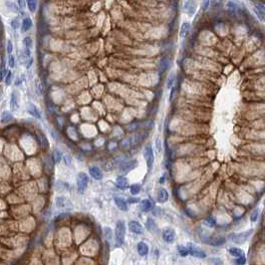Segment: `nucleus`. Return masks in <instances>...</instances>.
Segmentation results:
<instances>
[{
  "label": "nucleus",
  "instance_id": "f257e3e1",
  "mask_svg": "<svg viewBox=\"0 0 265 265\" xmlns=\"http://www.w3.org/2000/svg\"><path fill=\"white\" fill-rule=\"evenodd\" d=\"M125 236H126V224L124 220H119L116 224L115 229V237L118 245H123L125 243Z\"/></svg>",
  "mask_w": 265,
  "mask_h": 265
},
{
  "label": "nucleus",
  "instance_id": "f03ea898",
  "mask_svg": "<svg viewBox=\"0 0 265 265\" xmlns=\"http://www.w3.org/2000/svg\"><path fill=\"white\" fill-rule=\"evenodd\" d=\"M252 233H253V229L239 232V233H232L228 236V239H229L230 241L236 243V244H241V243L246 242Z\"/></svg>",
  "mask_w": 265,
  "mask_h": 265
},
{
  "label": "nucleus",
  "instance_id": "7ed1b4c3",
  "mask_svg": "<svg viewBox=\"0 0 265 265\" xmlns=\"http://www.w3.org/2000/svg\"><path fill=\"white\" fill-rule=\"evenodd\" d=\"M144 158L146 159L147 166L148 170H151L154 166V162H155V155H154V150L151 144H147L144 148Z\"/></svg>",
  "mask_w": 265,
  "mask_h": 265
},
{
  "label": "nucleus",
  "instance_id": "20e7f679",
  "mask_svg": "<svg viewBox=\"0 0 265 265\" xmlns=\"http://www.w3.org/2000/svg\"><path fill=\"white\" fill-rule=\"evenodd\" d=\"M88 182H89V178H88V175L85 174V172H79L78 178H77L78 191L81 192V194L85 192L87 186H88Z\"/></svg>",
  "mask_w": 265,
  "mask_h": 265
},
{
  "label": "nucleus",
  "instance_id": "39448f33",
  "mask_svg": "<svg viewBox=\"0 0 265 265\" xmlns=\"http://www.w3.org/2000/svg\"><path fill=\"white\" fill-rule=\"evenodd\" d=\"M187 248H188V251H190V254L191 256H194V257L199 258V259H204L206 257L205 252H204L200 247H198V245H195V244L190 243L187 245Z\"/></svg>",
  "mask_w": 265,
  "mask_h": 265
},
{
  "label": "nucleus",
  "instance_id": "423d86ee",
  "mask_svg": "<svg viewBox=\"0 0 265 265\" xmlns=\"http://www.w3.org/2000/svg\"><path fill=\"white\" fill-rule=\"evenodd\" d=\"M20 108V93L14 90L10 95V109L12 112L18 111Z\"/></svg>",
  "mask_w": 265,
  "mask_h": 265
},
{
  "label": "nucleus",
  "instance_id": "0eeeda50",
  "mask_svg": "<svg viewBox=\"0 0 265 265\" xmlns=\"http://www.w3.org/2000/svg\"><path fill=\"white\" fill-rule=\"evenodd\" d=\"M26 111L28 114H30L32 117H34L35 119H38V120H41L42 119V114H41V111L39 110V108L34 105L33 103H27L26 105Z\"/></svg>",
  "mask_w": 265,
  "mask_h": 265
},
{
  "label": "nucleus",
  "instance_id": "6e6552de",
  "mask_svg": "<svg viewBox=\"0 0 265 265\" xmlns=\"http://www.w3.org/2000/svg\"><path fill=\"white\" fill-rule=\"evenodd\" d=\"M175 238V232L171 228H166L163 230V239L167 243H172Z\"/></svg>",
  "mask_w": 265,
  "mask_h": 265
},
{
  "label": "nucleus",
  "instance_id": "1a4fd4ad",
  "mask_svg": "<svg viewBox=\"0 0 265 265\" xmlns=\"http://www.w3.org/2000/svg\"><path fill=\"white\" fill-rule=\"evenodd\" d=\"M204 243L206 244H210V245L213 246H221L225 243V238L224 237H207V238H203Z\"/></svg>",
  "mask_w": 265,
  "mask_h": 265
},
{
  "label": "nucleus",
  "instance_id": "9d476101",
  "mask_svg": "<svg viewBox=\"0 0 265 265\" xmlns=\"http://www.w3.org/2000/svg\"><path fill=\"white\" fill-rule=\"evenodd\" d=\"M129 229L132 233H136V234H143V232H144L143 225L139 221H136V220H132V221L129 222Z\"/></svg>",
  "mask_w": 265,
  "mask_h": 265
},
{
  "label": "nucleus",
  "instance_id": "9b49d317",
  "mask_svg": "<svg viewBox=\"0 0 265 265\" xmlns=\"http://www.w3.org/2000/svg\"><path fill=\"white\" fill-rule=\"evenodd\" d=\"M136 166H138V162H136V160L135 159L128 160V162L123 163V164L121 166V171L124 174H127V172H129L132 170H134L135 167H136Z\"/></svg>",
  "mask_w": 265,
  "mask_h": 265
},
{
  "label": "nucleus",
  "instance_id": "f8f14e48",
  "mask_svg": "<svg viewBox=\"0 0 265 265\" xmlns=\"http://www.w3.org/2000/svg\"><path fill=\"white\" fill-rule=\"evenodd\" d=\"M227 9H228V12L232 15V16H236L238 15L240 12H241V7H240L239 5L236 2H233V1H229L227 4Z\"/></svg>",
  "mask_w": 265,
  "mask_h": 265
},
{
  "label": "nucleus",
  "instance_id": "ddd939ff",
  "mask_svg": "<svg viewBox=\"0 0 265 265\" xmlns=\"http://www.w3.org/2000/svg\"><path fill=\"white\" fill-rule=\"evenodd\" d=\"M89 174L96 180H101L103 179V172L98 167H91L89 168Z\"/></svg>",
  "mask_w": 265,
  "mask_h": 265
},
{
  "label": "nucleus",
  "instance_id": "4468645a",
  "mask_svg": "<svg viewBox=\"0 0 265 265\" xmlns=\"http://www.w3.org/2000/svg\"><path fill=\"white\" fill-rule=\"evenodd\" d=\"M190 22H183L182 27H180V32H179V36L182 39H186L188 35H190Z\"/></svg>",
  "mask_w": 265,
  "mask_h": 265
},
{
  "label": "nucleus",
  "instance_id": "2eb2a0df",
  "mask_svg": "<svg viewBox=\"0 0 265 265\" xmlns=\"http://www.w3.org/2000/svg\"><path fill=\"white\" fill-rule=\"evenodd\" d=\"M116 184H117V186L120 190H123L129 187V182H128V179L123 175L118 176L117 179H116Z\"/></svg>",
  "mask_w": 265,
  "mask_h": 265
},
{
  "label": "nucleus",
  "instance_id": "dca6fc26",
  "mask_svg": "<svg viewBox=\"0 0 265 265\" xmlns=\"http://www.w3.org/2000/svg\"><path fill=\"white\" fill-rule=\"evenodd\" d=\"M32 26H33L32 19L29 18V17H25L23 19V21L21 22V32H22V33L28 32L32 28Z\"/></svg>",
  "mask_w": 265,
  "mask_h": 265
},
{
  "label": "nucleus",
  "instance_id": "f3484780",
  "mask_svg": "<svg viewBox=\"0 0 265 265\" xmlns=\"http://www.w3.org/2000/svg\"><path fill=\"white\" fill-rule=\"evenodd\" d=\"M136 146L135 144V140H134V136H128V138H125L124 139L122 142H121V147L122 148H124V150H128V148H130L132 147Z\"/></svg>",
  "mask_w": 265,
  "mask_h": 265
},
{
  "label": "nucleus",
  "instance_id": "a211bd4d",
  "mask_svg": "<svg viewBox=\"0 0 265 265\" xmlns=\"http://www.w3.org/2000/svg\"><path fill=\"white\" fill-rule=\"evenodd\" d=\"M255 13L261 20H265V5L263 3H257L254 8Z\"/></svg>",
  "mask_w": 265,
  "mask_h": 265
},
{
  "label": "nucleus",
  "instance_id": "6ab92c4d",
  "mask_svg": "<svg viewBox=\"0 0 265 265\" xmlns=\"http://www.w3.org/2000/svg\"><path fill=\"white\" fill-rule=\"evenodd\" d=\"M152 203L151 200L148 198H144L140 202V209L144 212L150 211L152 209Z\"/></svg>",
  "mask_w": 265,
  "mask_h": 265
},
{
  "label": "nucleus",
  "instance_id": "aec40b11",
  "mask_svg": "<svg viewBox=\"0 0 265 265\" xmlns=\"http://www.w3.org/2000/svg\"><path fill=\"white\" fill-rule=\"evenodd\" d=\"M158 200L160 203H164L168 200V192L166 188H163V187L159 188V194H158Z\"/></svg>",
  "mask_w": 265,
  "mask_h": 265
},
{
  "label": "nucleus",
  "instance_id": "412c9836",
  "mask_svg": "<svg viewBox=\"0 0 265 265\" xmlns=\"http://www.w3.org/2000/svg\"><path fill=\"white\" fill-rule=\"evenodd\" d=\"M136 249H138V253L140 256H146L148 253V245L146 242H139Z\"/></svg>",
  "mask_w": 265,
  "mask_h": 265
},
{
  "label": "nucleus",
  "instance_id": "4be33fe9",
  "mask_svg": "<svg viewBox=\"0 0 265 265\" xmlns=\"http://www.w3.org/2000/svg\"><path fill=\"white\" fill-rule=\"evenodd\" d=\"M55 204L58 208H65L68 206V204L70 205L71 203L63 196H58V198H55Z\"/></svg>",
  "mask_w": 265,
  "mask_h": 265
},
{
  "label": "nucleus",
  "instance_id": "5701e85b",
  "mask_svg": "<svg viewBox=\"0 0 265 265\" xmlns=\"http://www.w3.org/2000/svg\"><path fill=\"white\" fill-rule=\"evenodd\" d=\"M115 203L116 205L118 206L119 209H121L122 211H127L128 210V204L127 202L122 198H115Z\"/></svg>",
  "mask_w": 265,
  "mask_h": 265
},
{
  "label": "nucleus",
  "instance_id": "b1692460",
  "mask_svg": "<svg viewBox=\"0 0 265 265\" xmlns=\"http://www.w3.org/2000/svg\"><path fill=\"white\" fill-rule=\"evenodd\" d=\"M184 10H186L190 16L194 13L195 5L194 3V0H186V1L184 2Z\"/></svg>",
  "mask_w": 265,
  "mask_h": 265
},
{
  "label": "nucleus",
  "instance_id": "393cba45",
  "mask_svg": "<svg viewBox=\"0 0 265 265\" xmlns=\"http://www.w3.org/2000/svg\"><path fill=\"white\" fill-rule=\"evenodd\" d=\"M170 62L171 60L168 57H163L162 58V60H160V62L159 64V71L160 72H164L167 71L168 69V67H170Z\"/></svg>",
  "mask_w": 265,
  "mask_h": 265
},
{
  "label": "nucleus",
  "instance_id": "a878e982",
  "mask_svg": "<svg viewBox=\"0 0 265 265\" xmlns=\"http://www.w3.org/2000/svg\"><path fill=\"white\" fill-rule=\"evenodd\" d=\"M12 119H13V115H12L10 111H3L1 114V117H0V122L2 124H6L8 122H10Z\"/></svg>",
  "mask_w": 265,
  "mask_h": 265
},
{
  "label": "nucleus",
  "instance_id": "bb28decb",
  "mask_svg": "<svg viewBox=\"0 0 265 265\" xmlns=\"http://www.w3.org/2000/svg\"><path fill=\"white\" fill-rule=\"evenodd\" d=\"M228 251H229V254L231 256H233V257H236V258L244 255L243 250L240 249V248H238V247H230L229 249H228Z\"/></svg>",
  "mask_w": 265,
  "mask_h": 265
},
{
  "label": "nucleus",
  "instance_id": "cd10ccee",
  "mask_svg": "<svg viewBox=\"0 0 265 265\" xmlns=\"http://www.w3.org/2000/svg\"><path fill=\"white\" fill-rule=\"evenodd\" d=\"M26 6L31 13H35L37 10V0H26Z\"/></svg>",
  "mask_w": 265,
  "mask_h": 265
},
{
  "label": "nucleus",
  "instance_id": "c85d7f7f",
  "mask_svg": "<svg viewBox=\"0 0 265 265\" xmlns=\"http://www.w3.org/2000/svg\"><path fill=\"white\" fill-rule=\"evenodd\" d=\"M147 228L152 232H156V230H158V226H156V221L151 217L148 218V220H147Z\"/></svg>",
  "mask_w": 265,
  "mask_h": 265
},
{
  "label": "nucleus",
  "instance_id": "c756f323",
  "mask_svg": "<svg viewBox=\"0 0 265 265\" xmlns=\"http://www.w3.org/2000/svg\"><path fill=\"white\" fill-rule=\"evenodd\" d=\"M155 147H156V154H158L159 156L162 154L163 152V143H162V139H160V136H158L156 138V140H155Z\"/></svg>",
  "mask_w": 265,
  "mask_h": 265
},
{
  "label": "nucleus",
  "instance_id": "7c9ffc66",
  "mask_svg": "<svg viewBox=\"0 0 265 265\" xmlns=\"http://www.w3.org/2000/svg\"><path fill=\"white\" fill-rule=\"evenodd\" d=\"M175 72H171L167 81V88L168 90H171V88L175 86Z\"/></svg>",
  "mask_w": 265,
  "mask_h": 265
},
{
  "label": "nucleus",
  "instance_id": "2f4dec72",
  "mask_svg": "<svg viewBox=\"0 0 265 265\" xmlns=\"http://www.w3.org/2000/svg\"><path fill=\"white\" fill-rule=\"evenodd\" d=\"M23 45H24V49H32V46H33V40L30 37V36H26L25 38L23 39Z\"/></svg>",
  "mask_w": 265,
  "mask_h": 265
},
{
  "label": "nucleus",
  "instance_id": "473e14b6",
  "mask_svg": "<svg viewBox=\"0 0 265 265\" xmlns=\"http://www.w3.org/2000/svg\"><path fill=\"white\" fill-rule=\"evenodd\" d=\"M10 26H11V28L13 30H18L20 27H21V21H20V19H19V17H15V18H13L10 21Z\"/></svg>",
  "mask_w": 265,
  "mask_h": 265
},
{
  "label": "nucleus",
  "instance_id": "72a5a7b5",
  "mask_svg": "<svg viewBox=\"0 0 265 265\" xmlns=\"http://www.w3.org/2000/svg\"><path fill=\"white\" fill-rule=\"evenodd\" d=\"M12 80H13V73H12L11 70H8L7 74L5 75V78H4V82H5V85L7 87L11 85Z\"/></svg>",
  "mask_w": 265,
  "mask_h": 265
},
{
  "label": "nucleus",
  "instance_id": "f704fd0d",
  "mask_svg": "<svg viewBox=\"0 0 265 265\" xmlns=\"http://www.w3.org/2000/svg\"><path fill=\"white\" fill-rule=\"evenodd\" d=\"M63 158V156L61 154V152L58 150H54L53 152V162L54 163H58L61 162V159Z\"/></svg>",
  "mask_w": 265,
  "mask_h": 265
},
{
  "label": "nucleus",
  "instance_id": "c9c22d12",
  "mask_svg": "<svg viewBox=\"0 0 265 265\" xmlns=\"http://www.w3.org/2000/svg\"><path fill=\"white\" fill-rule=\"evenodd\" d=\"M178 251H179V255L182 256V257H186V256L190 254V251H188L187 246H184V245H179L178 247Z\"/></svg>",
  "mask_w": 265,
  "mask_h": 265
},
{
  "label": "nucleus",
  "instance_id": "e433bc0d",
  "mask_svg": "<svg viewBox=\"0 0 265 265\" xmlns=\"http://www.w3.org/2000/svg\"><path fill=\"white\" fill-rule=\"evenodd\" d=\"M130 191L132 195H136L140 191V186L139 183H134L130 186Z\"/></svg>",
  "mask_w": 265,
  "mask_h": 265
},
{
  "label": "nucleus",
  "instance_id": "4c0bfd02",
  "mask_svg": "<svg viewBox=\"0 0 265 265\" xmlns=\"http://www.w3.org/2000/svg\"><path fill=\"white\" fill-rule=\"evenodd\" d=\"M38 139H39V143L40 144H41L42 148H48V140L45 136H44L43 134H39L38 135Z\"/></svg>",
  "mask_w": 265,
  "mask_h": 265
},
{
  "label": "nucleus",
  "instance_id": "58836bf2",
  "mask_svg": "<svg viewBox=\"0 0 265 265\" xmlns=\"http://www.w3.org/2000/svg\"><path fill=\"white\" fill-rule=\"evenodd\" d=\"M6 5H7V7H8V9H10L12 12H13V13H18V12H19L20 8H19L17 5H15L13 2L7 1V2H6Z\"/></svg>",
  "mask_w": 265,
  "mask_h": 265
},
{
  "label": "nucleus",
  "instance_id": "ea45409f",
  "mask_svg": "<svg viewBox=\"0 0 265 265\" xmlns=\"http://www.w3.org/2000/svg\"><path fill=\"white\" fill-rule=\"evenodd\" d=\"M204 224L208 227L213 228L215 226V219L213 217H211V216H209V217L205 218V220H204Z\"/></svg>",
  "mask_w": 265,
  "mask_h": 265
},
{
  "label": "nucleus",
  "instance_id": "a19ab883",
  "mask_svg": "<svg viewBox=\"0 0 265 265\" xmlns=\"http://www.w3.org/2000/svg\"><path fill=\"white\" fill-rule=\"evenodd\" d=\"M208 264L209 265H223L222 260L218 257H213L208 260Z\"/></svg>",
  "mask_w": 265,
  "mask_h": 265
},
{
  "label": "nucleus",
  "instance_id": "79ce46f5",
  "mask_svg": "<svg viewBox=\"0 0 265 265\" xmlns=\"http://www.w3.org/2000/svg\"><path fill=\"white\" fill-rule=\"evenodd\" d=\"M7 69L5 67H4V61H2L1 63V66H0V81H2V80L5 78V75L7 74Z\"/></svg>",
  "mask_w": 265,
  "mask_h": 265
},
{
  "label": "nucleus",
  "instance_id": "37998d69",
  "mask_svg": "<svg viewBox=\"0 0 265 265\" xmlns=\"http://www.w3.org/2000/svg\"><path fill=\"white\" fill-rule=\"evenodd\" d=\"M258 216H259V209H258V208H256V209H254L253 212H252L251 215H250V220L252 222L257 221Z\"/></svg>",
  "mask_w": 265,
  "mask_h": 265
},
{
  "label": "nucleus",
  "instance_id": "c03bdc74",
  "mask_svg": "<svg viewBox=\"0 0 265 265\" xmlns=\"http://www.w3.org/2000/svg\"><path fill=\"white\" fill-rule=\"evenodd\" d=\"M6 51L8 55H11L12 52H13V43L10 39L7 40V44H6Z\"/></svg>",
  "mask_w": 265,
  "mask_h": 265
},
{
  "label": "nucleus",
  "instance_id": "a18cd8bd",
  "mask_svg": "<svg viewBox=\"0 0 265 265\" xmlns=\"http://www.w3.org/2000/svg\"><path fill=\"white\" fill-rule=\"evenodd\" d=\"M235 264L236 265H245L246 264V258L245 255H242L240 257H237L235 259Z\"/></svg>",
  "mask_w": 265,
  "mask_h": 265
},
{
  "label": "nucleus",
  "instance_id": "49530a36",
  "mask_svg": "<svg viewBox=\"0 0 265 265\" xmlns=\"http://www.w3.org/2000/svg\"><path fill=\"white\" fill-rule=\"evenodd\" d=\"M8 65H9L10 69L15 68V57L13 55H8Z\"/></svg>",
  "mask_w": 265,
  "mask_h": 265
},
{
  "label": "nucleus",
  "instance_id": "de8ad7c7",
  "mask_svg": "<svg viewBox=\"0 0 265 265\" xmlns=\"http://www.w3.org/2000/svg\"><path fill=\"white\" fill-rule=\"evenodd\" d=\"M104 231H105V236L107 240H111L112 239V229L109 227H105L104 228Z\"/></svg>",
  "mask_w": 265,
  "mask_h": 265
},
{
  "label": "nucleus",
  "instance_id": "09e8293b",
  "mask_svg": "<svg viewBox=\"0 0 265 265\" xmlns=\"http://www.w3.org/2000/svg\"><path fill=\"white\" fill-rule=\"evenodd\" d=\"M63 160H64V163H65L66 166H71V163H72L71 156H69V155H64V156H63Z\"/></svg>",
  "mask_w": 265,
  "mask_h": 265
},
{
  "label": "nucleus",
  "instance_id": "8fccbe9b",
  "mask_svg": "<svg viewBox=\"0 0 265 265\" xmlns=\"http://www.w3.org/2000/svg\"><path fill=\"white\" fill-rule=\"evenodd\" d=\"M113 167H114V163L113 162H108V163L103 164V167L105 168L106 171H111L112 168H113Z\"/></svg>",
  "mask_w": 265,
  "mask_h": 265
},
{
  "label": "nucleus",
  "instance_id": "3c124183",
  "mask_svg": "<svg viewBox=\"0 0 265 265\" xmlns=\"http://www.w3.org/2000/svg\"><path fill=\"white\" fill-rule=\"evenodd\" d=\"M16 2H17L20 9H24L26 7V0H16Z\"/></svg>",
  "mask_w": 265,
  "mask_h": 265
},
{
  "label": "nucleus",
  "instance_id": "603ef678",
  "mask_svg": "<svg viewBox=\"0 0 265 265\" xmlns=\"http://www.w3.org/2000/svg\"><path fill=\"white\" fill-rule=\"evenodd\" d=\"M210 0H202V7L203 10H206L208 6H209Z\"/></svg>",
  "mask_w": 265,
  "mask_h": 265
},
{
  "label": "nucleus",
  "instance_id": "864d4df0",
  "mask_svg": "<svg viewBox=\"0 0 265 265\" xmlns=\"http://www.w3.org/2000/svg\"><path fill=\"white\" fill-rule=\"evenodd\" d=\"M23 81H24V75H21L19 78L16 79V81H15V86H19L20 84H22V83H23Z\"/></svg>",
  "mask_w": 265,
  "mask_h": 265
},
{
  "label": "nucleus",
  "instance_id": "5fc2aeb1",
  "mask_svg": "<svg viewBox=\"0 0 265 265\" xmlns=\"http://www.w3.org/2000/svg\"><path fill=\"white\" fill-rule=\"evenodd\" d=\"M36 90H37V93L39 95L42 94V88H41V84H40L38 81L36 82Z\"/></svg>",
  "mask_w": 265,
  "mask_h": 265
},
{
  "label": "nucleus",
  "instance_id": "6e6d98bb",
  "mask_svg": "<svg viewBox=\"0 0 265 265\" xmlns=\"http://www.w3.org/2000/svg\"><path fill=\"white\" fill-rule=\"evenodd\" d=\"M138 124L136 123H132V125L129 126V131H136V129H138Z\"/></svg>",
  "mask_w": 265,
  "mask_h": 265
},
{
  "label": "nucleus",
  "instance_id": "4d7b16f0",
  "mask_svg": "<svg viewBox=\"0 0 265 265\" xmlns=\"http://www.w3.org/2000/svg\"><path fill=\"white\" fill-rule=\"evenodd\" d=\"M138 202V199L136 198H129V202H131V203H134V202Z\"/></svg>",
  "mask_w": 265,
  "mask_h": 265
}]
</instances>
